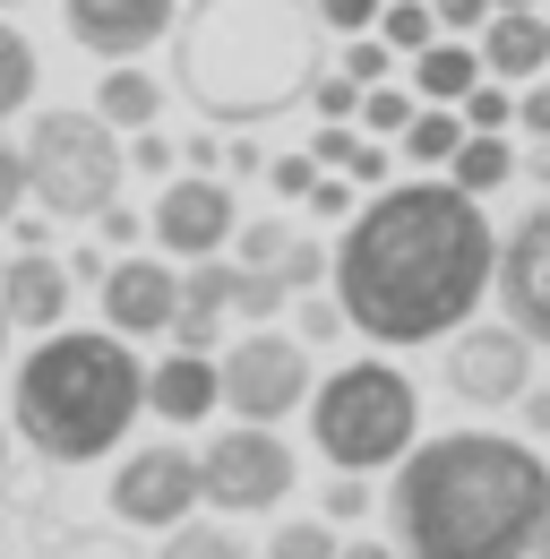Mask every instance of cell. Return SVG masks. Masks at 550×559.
<instances>
[{"mask_svg":"<svg viewBox=\"0 0 550 559\" xmlns=\"http://www.w3.org/2000/svg\"><path fill=\"white\" fill-rule=\"evenodd\" d=\"M232 241H241V267H275V259H284V241H292V233H284V224H275V215H259V224H232Z\"/></svg>","mask_w":550,"mask_h":559,"instance_id":"d6a6232c","label":"cell"},{"mask_svg":"<svg viewBox=\"0 0 550 559\" xmlns=\"http://www.w3.org/2000/svg\"><path fill=\"white\" fill-rule=\"evenodd\" d=\"M542 9H550V0H542Z\"/></svg>","mask_w":550,"mask_h":559,"instance_id":"91938a15","label":"cell"},{"mask_svg":"<svg viewBox=\"0 0 550 559\" xmlns=\"http://www.w3.org/2000/svg\"><path fill=\"white\" fill-rule=\"evenodd\" d=\"M224 405V388H215V353H164L155 370H146V414H164L172 430H190V421H206Z\"/></svg>","mask_w":550,"mask_h":559,"instance_id":"2e32d148","label":"cell"},{"mask_svg":"<svg viewBox=\"0 0 550 559\" xmlns=\"http://www.w3.org/2000/svg\"><path fill=\"white\" fill-rule=\"evenodd\" d=\"M35 78H44V61H35V44L0 17V121H17L26 104H35Z\"/></svg>","mask_w":550,"mask_h":559,"instance_id":"603a6c76","label":"cell"},{"mask_svg":"<svg viewBox=\"0 0 550 559\" xmlns=\"http://www.w3.org/2000/svg\"><path fill=\"white\" fill-rule=\"evenodd\" d=\"M95 293H104V328L112 336H164L172 310H181V267L172 259H146V250H121Z\"/></svg>","mask_w":550,"mask_h":559,"instance_id":"5bb4252c","label":"cell"},{"mask_svg":"<svg viewBox=\"0 0 550 559\" xmlns=\"http://www.w3.org/2000/svg\"><path fill=\"white\" fill-rule=\"evenodd\" d=\"M336 559H396L387 543H336Z\"/></svg>","mask_w":550,"mask_h":559,"instance_id":"816d5d0a","label":"cell"},{"mask_svg":"<svg viewBox=\"0 0 550 559\" xmlns=\"http://www.w3.org/2000/svg\"><path fill=\"white\" fill-rule=\"evenodd\" d=\"M224 310H232V267L224 259H190L181 267V310H172V345L181 353H206V345H224Z\"/></svg>","mask_w":550,"mask_h":559,"instance_id":"ac0fdd59","label":"cell"},{"mask_svg":"<svg viewBox=\"0 0 550 559\" xmlns=\"http://www.w3.org/2000/svg\"><path fill=\"white\" fill-rule=\"evenodd\" d=\"M319 508H327V516H344V525H352V516H370V483H361V474H336V483H327V499H319Z\"/></svg>","mask_w":550,"mask_h":559,"instance_id":"74e56055","label":"cell"},{"mask_svg":"<svg viewBox=\"0 0 550 559\" xmlns=\"http://www.w3.org/2000/svg\"><path fill=\"white\" fill-rule=\"evenodd\" d=\"M267 559H336V534H327L319 516H292V525H275Z\"/></svg>","mask_w":550,"mask_h":559,"instance_id":"83f0119b","label":"cell"},{"mask_svg":"<svg viewBox=\"0 0 550 559\" xmlns=\"http://www.w3.org/2000/svg\"><path fill=\"white\" fill-rule=\"evenodd\" d=\"M534 559H550V525H542V543H534Z\"/></svg>","mask_w":550,"mask_h":559,"instance_id":"11a10c76","label":"cell"},{"mask_svg":"<svg viewBox=\"0 0 550 559\" xmlns=\"http://www.w3.org/2000/svg\"><path fill=\"white\" fill-rule=\"evenodd\" d=\"M0 9H17V0H0Z\"/></svg>","mask_w":550,"mask_h":559,"instance_id":"680465c9","label":"cell"},{"mask_svg":"<svg viewBox=\"0 0 550 559\" xmlns=\"http://www.w3.org/2000/svg\"><path fill=\"white\" fill-rule=\"evenodd\" d=\"M516 405H525V430H542V439H550V388H525Z\"/></svg>","mask_w":550,"mask_h":559,"instance_id":"f907efd6","label":"cell"},{"mask_svg":"<svg viewBox=\"0 0 550 559\" xmlns=\"http://www.w3.org/2000/svg\"><path fill=\"white\" fill-rule=\"evenodd\" d=\"M344 181H352V190H387V146L370 139V130H361L352 155H344Z\"/></svg>","mask_w":550,"mask_h":559,"instance_id":"d590c367","label":"cell"},{"mask_svg":"<svg viewBox=\"0 0 550 559\" xmlns=\"http://www.w3.org/2000/svg\"><path fill=\"white\" fill-rule=\"evenodd\" d=\"M0 465H9V430H0Z\"/></svg>","mask_w":550,"mask_h":559,"instance_id":"9f6ffc18","label":"cell"},{"mask_svg":"<svg viewBox=\"0 0 550 559\" xmlns=\"http://www.w3.org/2000/svg\"><path fill=\"white\" fill-rule=\"evenodd\" d=\"M130 164L146 173V181H172V164H181V146L155 139V130H130Z\"/></svg>","mask_w":550,"mask_h":559,"instance_id":"8d00e7d4","label":"cell"},{"mask_svg":"<svg viewBox=\"0 0 550 559\" xmlns=\"http://www.w3.org/2000/svg\"><path fill=\"white\" fill-rule=\"evenodd\" d=\"M95 233H104V250H138V233H146V224H138V207H121V199H112V207L95 215Z\"/></svg>","mask_w":550,"mask_h":559,"instance_id":"60d3db41","label":"cell"},{"mask_svg":"<svg viewBox=\"0 0 550 559\" xmlns=\"http://www.w3.org/2000/svg\"><path fill=\"white\" fill-rule=\"evenodd\" d=\"M490 9H542V0H490Z\"/></svg>","mask_w":550,"mask_h":559,"instance_id":"db71d44e","label":"cell"},{"mask_svg":"<svg viewBox=\"0 0 550 559\" xmlns=\"http://www.w3.org/2000/svg\"><path fill=\"white\" fill-rule=\"evenodd\" d=\"M17 164H26V199L52 215V224H95V215L121 199V173H130V146L121 130L86 104H52V112H35L26 121V146H17Z\"/></svg>","mask_w":550,"mask_h":559,"instance_id":"8992f818","label":"cell"},{"mask_svg":"<svg viewBox=\"0 0 550 559\" xmlns=\"http://www.w3.org/2000/svg\"><path fill=\"white\" fill-rule=\"evenodd\" d=\"M447 388L481 405V414H499V405H516L525 388H534V336L525 328H456V345H447Z\"/></svg>","mask_w":550,"mask_h":559,"instance_id":"8fae6325","label":"cell"},{"mask_svg":"<svg viewBox=\"0 0 550 559\" xmlns=\"http://www.w3.org/2000/svg\"><path fill=\"white\" fill-rule=\"evenodd\" d=\"M344 78H352V86H379V78L396 70V52H387V44H379V26H370V35H344V61H336Z\"/></svg>","mask_w":550,"mask_h":559,"instance_id":"f546056e","label":"cell"},{"mask_svg":"<svg viewBox=\"0 0 550 559\" xmlns=\"http://www.w3.org/2000/svg\"><path fill=\"white\" fill-rule=\"evenodd\" d=\"M430 17H439L447 35H481V17H490V0H430Z\"/></svg>","mask_w":550,"mask_h":559,"instance_id":"7bdbcfd3","label":"cell"},{"mask_svg":"<svg viewBox=\"0 0 550 559\" xmlns=\"http://www.w3.org/2000/svg\"><path fill=\"white\" fill-rule=\"evenodd\" d=\"M138 405H146V370H138L130 336H112V328H52L17 361L9 430L44 465H95V456H112L130 439Z\"/></svg>","mask_w":550,"mask_h":559,"instance_id":"277c9868","label":"cell"},{"mask_svg":"<svg viewBox=\"0 0 550 559\" xmlns=\"http://www.w3.org/2000/svg\"><path fill=\"white\" fill-rule=\"evenodd\" d=\"M292 474L301 465L275 439V421H232V430L206 439V456H199V499L224 508V516H267V508H284Z\"/></svg>","mask_w":550,"mask_h":559,"instance_id":"52a82bcc","label":"cell"},{"mask_svg":"<svg viewBox=\"0 0 550 559\" xmlns=\"http://www.w3.org/2000/svg\"><path fill=\"white\" fill-rule=\"evenodd\" d=\"M310 439L336 474H379L421 439V388L396 361H344L310 388Z\"/></svg>","mask_w":550,"mask_h":559,"instance_id":"5b68a950","label":"cell"},{"mask_svg":"<svg viewBox=\"0 0 550 559\" xmlns=\"http://www.w3.org/2000/svg\"><path fill=\"white\" fill-rule=\"evenodd\" d=\"M181 164H190V173H215V164H224V139H181Z\"/></svg>","mask_w":550,"mask_h":559,"instance_id":"681fc988","label":"cell"},{"mask_svg":"<svg viewBox=\"0 0 550 559\" xmlns=\"http://www.w3.org/2000/svg\"><path fill=\"white\" fill-rule=\"evenodd\" d=\"M61 267H69V284H104V267H112V259H104V241H77Z\"/></svg>","mask_w":550,"mask_h":559,"instance_id":"bcb514c9","label":"cell"},{"mask_svg":"<svg viewBox=\"0 0 550 559\" xmlns=\"http://www.w3.org/2000/svg\"><path fill=\"white\" fill-rule=\"evenodd\" d=\"M516 130L550 139V78H525V95H516Z\"/></svg>","mask_w":550,"mask_h":559,"instance_id":"ab89813d","label":"cell"},{"mask_svg":"<svg viewBox=\"0 0 550 559\" xmlns=\"http://www.w3.org/2000/svg\"><path fill=\"white\" fill-rule=\"evenodd\" d=\"M344 336V301L336 293H301V345H336Z\"/></svg>","mask_w":550,"mask_h":559,"instance_id":"836d02e7","label":"cell"},{"mask_svg":"<svg viewBox=\"0 0 550 559\" xmlns=\"http://www.w3.org/2000/svg\"><path fill=\"white\" fill-rule=\"evenodd\" d=\"M481 86V44H456V35H430L412 52V95L421 104H465Z\"/></svg>","mask_w":550,"mask_h":559,"instance_id":"d6986e66","label":"cell"},{"mask_svg":"<svg viewBox=\"0 0 550 559\" xmlns=\"http://www.w3.org/2000/svg\"><path fill=\"white\" fill-rule=\"evenodd\" d=\"M224 173H241V181H250V173H267L259 139H224Z\"/></svg>","mask_w":550,"mask_h":559,"instance_id":"c3c4849f","label":"cell"},{"mask_svg":"<svg viewBox=\"0 0 550 559\" xmlns=\"http://www.w3.org/2000/svg\"><path fill=\"white\" fill-rule=\"evenodd\" d=\"M490 267H499V233L456 181H387L370 207H352L344 241L327 250L344 328H361L370 345L456 336L490 293Z\"/></svg>","mask_w":550,"mask_h":559,"instance_id":"6da1fadb","label":"cell"},{"mask_svg":"<svg viewBox=\"0 0 550 559\" xmlns=\"http://www.w3.org/2000/svg\"><path fill=\"white\" fill-rule=\"evenodd\" d=\"M61 559H130V543H112V534H69Z\"/></svg>","mask_w":550,"mask_h":559,"instance_id":"7dc6e473","label":"cell"},{"mask_svg":"<svg viewBox=\"0 0 550 559\" xmlns=\"http://www.w3.org/2000/svg\"><path fill=\"white\" fill-rule=\"evenodd\" d=\"M0 336H9V310H0Z\"/></svg>","mask_w":550,"mask_h":559,"instance_id":"6f0895ef","label":"cell"},{"mask_svg":"<svg viewBox=\"0 0 550 559\" xmlns=\"http://www.w3.org/2000/svg\"><path fill=\"white\" fill-rule=\"evenodd\" d=\"M430 35H439L430 0H379V44H387V52H405V61H412Z\"/></svg>","mask_w":550,"mask_h":559,"instance_id":"484cf974","label":"cell"},{"mask_svg":"<svg viewBox=\"0 0 550 559\" xmlns=\"http://www.w3.org/2000/svg\"><path fill=\"white\" fill-rule=\"evenodd\" d=\"M310 0H181L172 17V86L215 130H259L275 112L310 104V78L327 70Z\"/></svg>","mask_w":550,"mask_h":559,"instance_id":"3957f363","label":"cell"},{"mask_svg":"<svg viewBox=\"0 0 550 559\" xmlns=\"http://www.w3.org/2000/svg\"><path fill=\"white\" fill-rule=\"evenodd\" d=\"M267 181H275V199H310L319 164H310V155H275V164H267Z\"/></svg>","mask_w":550,"mask_h":559,"instance_id":"f35d334b","label":"cell"},{"mask_svg":"<svg viewBox=\"0 0 550 559\" xmlns=\"http://www.w3.org/2000/svg\"><path fill=\"white\" fill-rule=\"evenodd\" d=\"M17 207H26V164H17V146L0 139V224H9Z\"/></svg>","mask_w":550,"mask_h":559,"instance_id":"b9f144b4","label":"cell"},{"mask_svg":"<svg viewBox=\"0 0 550 559\" xmlns=\"http://www.w3.org/2000/svg\"><path fill=\"white\" fill-rule=\"evenodd\" d=\"M310 215H352V181H344V173H319V181H310Z\"/></svg>","mask_w":550,"mask_h":559,"instance_id":"ee69618b","label":"cell"},{"mask_svg":"<svg viewBox=\"0 0 550 559\" xmlns=\"http://www.w3.org/2000/svg\"><path fill=\"white\" fill-rule=\"evenodd\" d=\"M199 508V456L190 448H138L112 474V516L138 534H172L181 516Z\"/></svg>","mask_w":550,"mask_h":559,"instance_id":"30bf717a","label":"cell"},{"mask_svg":"<svg viewBox=\"0 0 550 559\" xmlns=\"http://www.w3.org/2000/svg\"><path fill=\"white\" fill-rule=\"evenodd\" d=\"M387 525L405 559H534L550 525V465L507 430L412 439L387 483Z\"/></svg>","mask_w":550,"mask_h":559,"instance_id":"7a4b0ae2","label":"cell"},{"mask_svg":"<svg viewBox=\"0 0 550 559\" xmlns=\"http://www.w3.org/2000/svg\"><path fill=\"white\" fill-rule=\"evenodd\" d=\"M550 70V9H490L481 17V78H525Z\"/></svg>","mask_w":550,"mask_h":559,"instance_id":"e0dca14e","label":"cell"},{"mask_svg":"<svg viewBox=\"0 0 550 559\" xmlns=\"http://www.w3.org/2000/svg\"><path fill=\"white\" fill-rule=\"evenodd\" d=\"M181 17V0H61V26L77 52L95 61H138L146 44H164Z\"/></svg>","mask_w":550,"mask_h":559,"instance_id":"4fadbf2b","label":"cell"},{"mask_svg":"<svg viewBox=\"0 0 550 559\" xmlns=\"http://www.w3.org/2000/svg\"><path fill=\"white\" fill-rule=\"evenodd\" d=\"M490 293L507 310V328H525L534 345H550V199L507 241H499V267H490Z\"/></svg>","mask_w":550,"mask_h":559,"instance_id":"7c38bea8","label":"cell"},{"mask_svg":"<svg viewBox=\"0 0 550 559\" xmlns=\"http://www.w3.org/2000/svg\"><path fill=\"white\" fill-rule=\"evenodd\" d=\"M310 17H319L327 35H370V26H379V0H310Z\"/></svg>","mask_w":550,"mask_h":559,"instance_id":"e575fe53","label":"cell"},{"mask_svg":"<svg viewBox=\"0 0 550 559\" xmlns=\"http://www.w3.org/2000/svg\"><path fill=\"white\" fill-rule=\"evenodd\" d=\"M155 559H250V543H241L232 525H190V516H181V525L164 534V551H155Z\"/></svg>","mask_w":550,"mask_h":559,"instance_id":"d4e9b609","label":"cell"},{"mask_svg":"<svg viewBox=\"0 0 550 559\" xmlns=\"http://www.w3.org/2000/svg\"><path fill=\"white\" fill-rule=\"evenodd\" d=\"M0 233H9V250H44V241H52V215H26V207H17Z\"/></svg>","mask_w":550,"mask_h":559,"instance_id":"f6af8a7d","label":"cell"},{"mask_svg":"<svg viewBox=\"0 0 550 559\" xmlns=\"http://www.w3.org/2000/svg\"><path fill=\"white\" fill-rule=\"evenodd\" d=\"M232 224H241V199H232V181H215V173H172L164 181V199L146 215V233H155V250L164 259H215L224 241H232Z\"/></svg>","mask_w":550,"mask_h":559,"instance_id":"9c48e42d","label":"cell"},{"mask_svg":"<svg viewBox=\"0 0 550 559\" xmlns=\"http://www.w3.org/2000/svg\"><path fill=\"white\" fill-rule=\"evenodd\" d=\"M215 388H224V414L241 421H284L310 405V345L301 336H275V328H250L241 345L215 361Z\"/></svg>","mask_w":550,"mask_h":559,"instance_id":"ba28073f","label":"cell"},{"mask_svg":"<svg viewBox=\"0 0 550 559\" xmlns=\"http://www.w3.org/2000/svg\"><path fill=\"white\" fill-rule=\"evenodd\" d=\"M412 112H421V95H412V86H396V78H379V86H361V112H352V121H361L370 139H405Z\"/></svg>","mask_w":550,"mask_h":559,"instance_id":"cb8c5ba5","label":"cell"},{"mask_svg":"<svg viewBox=\"0 0 550 559\" xmlns=\"http://www.w3.org/2000/svg\"><path fill=\"white\" fill-rule=\"evenodd\" d=\"M310 112H319V121H352V112H361V86L344 70H319L310 78Z\"/></svg>","mask_w":550,"mask_h":559,"instance_id":"1f68e13d","label":"cell"},{"mask_svg":"<svg viewBox=\"0 0 550 559\" xmlns=\"http://www.w3.org/2000/svg\"><path fill=\"white\" fill-rule=\"evenodd\" d=\"M275 276H284V293H319V284H327V250L292 233V241H284V259H275Z\"/></svg>","mask_w":550,"mask_h":559,"instance_id":"f1b7e54d","label":"cell"},{"mask_svg":"<svg viewBox=\"0 0 550 559\" xmlns=\"http://www.w3.org/2000/svg\"><path fill=\"white\" fill-rule=\"evenodd\" d=\"M284 301H292V293H284V276H275V267H241V259H232V310H241L250 328H267Z\"/></svg>","mask_w":550,"mask_h":559,"instance_id":"4316f807","label":"cell"},{"mask_svg":"<svg viewBox=\"0 0 550 559\" xmlns=\"http://www.w3.org/2000/svg\"><path fill=\"white\" fill-rule=\"evenodd\" d=\"M95 112H104L121 139H130V130H155V112H164V78H155V70H104Z\"/></svg>","mask_w":550,"mask_h":559,"instance_id":"ffe728a7","label":"cell"},{"mask_svg":"<svg viewBox=\"0 0 550 559\" xmlns=\"http://www.w3.org/2000/svg\"><path fill=\"white\" fill-rule=\"evenodd\" d=\"M525 173H534V181H542V190H550V139L534 146V155H525Z\"/></svg>","mask_w":550,"mask_h":559,"instance_id":"f5cc1de1","label":"cell"},{"mask_svg":"<svg viewBox=\"0 0 550 559\" xmlns=\"http://www.w3.org/2000/svg\"><path fill=\"white\" fill-rule=\"evenodd\" d=\"M456 146H465V112H456V104H421V112L405 121V155L421 164V173H447Z\"/></svg>","mask_w":550,"mask_h":559,"instance_id":"7402d4cb","label":"cell"},{"mask_svg":"<svg viewBox=\"0 0 550 559\" xmlns=\"http://www.w3.org/2000/svg\"><path fill=\"white\" fill-rule=\"evenodd\" d=\"M456 112H465V130H516V95H507V86H490V78H481Z\"/></svg>","mask_w":550,"mask_h":559,"instance_id":"4dcf8cb0","label":"cell"},{"mask_svg":"<svg viewBox=\"0 0 550 559\" xmlns=\"http://www.w3.org/2000/svg\"><path fill=\"white\" fill-rule=\"evenodd\" d=\"M69 267L52 250H9L0 259V310H9V328H26V336H52L69 319Z\"/></svg>","mask_w":550,"mask_h":559,"instance_id":"9a60e30c","label":"cell"},{"mask_svg":"<svg viewBox=\"0 0 550 559\" xmlns=\"http://www.w3.org/2000/svg\"><path fill=\"white\" fill-rule=\"evenodd\" d=\"M447 181L474 190V199L507 190V181H516V146H507V130H465V146L447 155Z\"/></svg>","mask_w":550,"mask_h":559,"instance_id":"44dd1931","label":"cell"}]
</instances>
